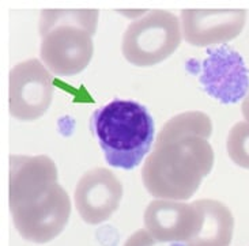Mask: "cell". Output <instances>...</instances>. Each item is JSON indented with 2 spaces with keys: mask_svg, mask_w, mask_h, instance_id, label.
Masks as SVG:
<instances>
[{
  "mask_svg": "<svg viewBox=\"0 0 249 246\" xmlns=\"http://www.w3.org/2000/svg\"><path fill=\"white\" fill-rule=\"evenodd\" d=\"M181 44V25L175 14L154 10L134 20L123 35L122 52L136 67H151L166 60Z\"/></svg>",
  "mask_w": 249,
  "mask_h": 246,
  "instance_id": "cell-4",
  "label": "cell"
},
{
  "mask_svg": "<svg viewBox=\"0 0 249 246\" xmlns=\"http://www.w3.org/2000/svg\"><path fill=\"white\" fill-rule=\"evenodd\" d=\"M98 14L97 10L41 11L40 56L51 72L57 76H74L90 64Z\"/></svg>",
  "mask_w": 249,
  "mask_h": 246,
  "instance_id": "cell-3",
  "label": "cell"
},
{
  "mask_svg": "<svg viewBox=\"0 0 249 246\" xmlns=\"http://www.w3.org/2000/svg\"><path fill=\"white\" fill-rule=\"evenodd\" d=\"M123 199V185L113 172L91 169L82 176L75 188V208L88 225H101L117 211Z\"/></svg>",
  "mask_w": 249,
  "mask_h": 246,
  "instance_id": "cell-9",
  "label": "cell"
},
{
  "mask_svg": "<svg viewBox=\"0 0 249 246\" xmlns=\"http://www.w3.org/2000/svg\"><path fill=\"white\" fill-rule=\"evenodd\" d=\"M199 83L207 95L223 105L243 100L249 91V73L241 54L229 45L209 49Z\"/></svg>",
  "mask_w": 249,
  "mask_h": 246,
  "instance_id": "cell-6",
  "label": "cell"
},
{
  "mask_svg": "<svg viewBox=\"0 0 249 246\" xmlns=\"http://www.w3.org/2000/svg\"><path fill=\"white\" fill-rule=\"evenodd\" d=\"M200 212V227L185 246H229L234 233V218L228 207L218 200L194 201Z\"/></svg>",
  "mask_w": 249,
  "mask_h": 246,
  "instance_id": "cell-12",
  "label": "cell"
},
{
  "mask_svg": "<svg viewBox=\"0 0 249 246\" xmlns=\"http://www.w3.org/2000/svg\"><path fill=\"white\" fill-rule=\"evenodd\" d=\"M245 20V10H182V37L194 47L223 45L243 32Z\"/></svg>",
  "mask_w": 249,
  "mask_h": 246,
  "instance_id": "cell-10",
  "label": "cell"
},
{
  "mask_svg": "<svg viewBox=\"0 0 249 246\" xmlns=\"http://www.w3.org/2000/svg\"><path fill=\"white\" fill-rule=\"evenodd\" d=\"M226 148L237 166L249 170V123L240 121L230 129Z\"/></svg>",
  "mask_w": 249,
  "mask_h": 246,
  "instance_id": "cell-13",
  "label": "cell"
},
{
  "mask_svg": "<svg viewBox=\"0 0 249 246\" xmlns=\"http://www.w3.org/2000/svg\"><path fill=\"white\" fill-rule=\"evenodd\" d=\"M91 129L109 166L134 170L153 146L155 124L142 104L113 100L91 116Z\"/></svg>",
  "mask_w": 249,
  "mask_h": 246,
  "instance_id": "cell-2",
  "label": "cell"
},
{
  "mask_svg": "<svg viewBox=\"0 0 249 246\" xmlns=\"http://www.w3.org/2000/svg\"><path fill=\"white\" fill-rule=\"evenodd\" d=\"M144 228L161 242L187 244L200 227V212L194 203L157 199L143 215Z\"/></svg>",
  "mask_w": 249,
  "mask_h": 246,
  "instance_id": "cell-11",
  "label": "cell"
},
{
  "mask_svg": "<svg viewBox=\"0 0 249 246\" xmlns=\"http://www.w3.org/2000/svg\"><path fill=\"white\" fill-rule=\"evenodd\" d=\"M57 182V167L47 155H11L8 181L10 211L45 199Z\"/></svg>",
  "mask_w": 249,
  "mask_h": 246,
  "instance_id": "cell-8",
  "label": "cell"
},
{
  "mask_svg": "<svg viewBox=\"0 0 249 246\" xmlns=\"http://www.w3.org/2000/svg\"><path fill=\"white\" fill-rule=\"evenodd\" d=\"M53 88V76L40 60L30 59L17 64L10 71V114L20 121L40 119L52 104Z\"/></svg>",
  "mask_w": 249,
  "mask_h": 246,
  "instance_id": "cell-5",
  "label": "cell"
},
{
  "mask_svg": "<svg viewBox=\"0 0 249 246\" xmlns=\"http://www.w3.org/2000/svg\"><path fill=\"white\" fill-rule=\"evenodd\" d=\"M10 212L14 226L23 240L48 244L59 237L67 226L71 201L66 189L59 184L45 199Z\"/></svg>",
  "mask_w": 249,
  "mask_h": 246,
  "instance_id": "cell-7",
  "label": "cell"
},
{
  "mask_svg": "<svg viewBox=\"0 0 249 246\" xmlns=\"http://www.w3.org/2000/svg\"><path fill=\"white\" fill-rule=\"evenodd\" d=\"M213 123L203 112L177 114L165 123L142 170V181L155 199L189 200L214 167L209 138Z\"/></svg>",
  "mask_w": 249,
  "mask_h": 246,
  "instance_id": "cell-1",
  "label": "cell"
},
{
  "mask_svg": "<svg viewBox=\"0 0 249 246\" xmlns=\"http://www.w3.org/2000/svg\"><path fill=\"white\" fill-rule=\"evenodd\" d=\"M123 246H185V244L161 242V241L155 240L146 228H141V230L135 231L132 235H129V238L124 242Z\"/></svg>",
  "mask_w": 249,
  "mask_h": 246,
  "instance_id": "cell-14",
  "label": "cell"
},
{
  "mask_svg": "<svg viewBox=\"0 0 249 246\" xmlns=\"http://www.w3.org/2000/svg\"><path fill=\"white\" fill-rule=\"evenodd\" d=\"M241 112H243L244 117H245V121L249 123V91L247 94V97L244 98L243 105H241Z\"/></svg>",
  "mask_w": 249,
  "mask_h": 246,
  "instance_id": "cell-15",
  "label": "cell"
}]
</instances>
